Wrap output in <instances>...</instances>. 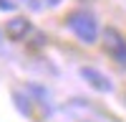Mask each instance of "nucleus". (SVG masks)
<instances>
[{
    "instance_id": "1",
    "label": "nucleus",
    "mask_w": 126,
    "mask_h": 122,
    "mask_svg": "<svg viewBox=\"0 0 126 122\" xmlns=\"http://www.w3.org/2000/svg\"><path fill=\"white\" fill-rule=\"evenodd\" d=\"M66 23L76 33V38L83 41V43H93L98 38V23L93 18V13H88V10H73L66 18Z\"/></svg>"
},
{
    "instance_id": "3",
    "label": "nucleus",
    "mask_w": 126,
    "mask_h": 122,
    "mask_svg": "<svg viewBox=\"0 0 126 122\" xmlns=\"http://www.w3.org/2000/svg\"><path fill=\"white\" fill-rule=\"evenodd\" d=\"M81 76H83V79H88V81H91V87H96L98 92H111V89H113L111 79H109V76H103L101 71H96V69H88V66H86V69H81Z\"/></svg>"
},
{
    "instance_id": "2",
    "label": "nucleus",
    "mask_w": 126,
    "mask_h": 122,
    "mask_svg": "<svg viewBox=\"0 0 126 122\" xmlns=\"http://www.w3.org/2000/svg\"><path fill=\"white\" fill-rule=\"evenodd\" d=\"M103 46H106V51L111 56H116V61L126 64V41H124V36L116 28H106L103 30Z\"/></svg>"
},
{
    "instance_id": "6",
    "label": "nucleus",
    "mask_w": 126,
    "mask_h": 122,
    "mask_svg": "<svg viewBox=\"0 0 126 122\" xmlns=\"http://www.w3.org/2000/svg\"><path fill=\"white\" fill-rule=\"evenodd\" d=\"M48 3H53V5H56V3H61V0H48Z\"/></svg>"
},
{
    "instance_id": "4",
    "label": "nucleus",
    "mask_w": 126,
    "mask_h": 122,
    "mask_svg": "<svg viewBox=\"0 0 126 122\" xmlns=\"http://www.w3.org/2000/svg\"><path fill=\"white\" fill-rule=\"evenodd\" d=\"M8 38H13V41H23L28 33H30V20L28 18H13V20H8Z\"/></svg>"
},
{
    "instance_id": "5",
    "label": "nucleus",
    "mask_w": 126,
    "mask_h": 122,
    "mask_svg": "<svg viewBox=\"0 0 126 122\" xmlns=\"http://www.w3.org/2000/svg\"><path fill=\"white\" fill-rule=\"evenodd\" d=\"M15 104H18V109L23 112V115H30V99H25V97L15 94Z\"/></svg>"
}]
</instances>
